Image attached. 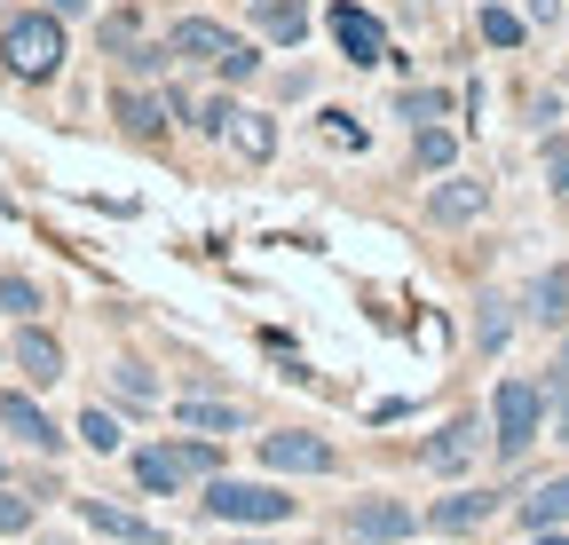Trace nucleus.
<instances>
[{
  "mask_svg": "<svg viewBox=\"0 0 569 545\" xmlns=\"http://www.w3.org/2000/svg\"><path fill=\"white\" fill-rule=\"evenodd\" d=\"M0 63L17 80H56L63 72V17L56 9H17L0 24Z\"/></svg>",
  "mask_w": 569,
  "mask_h": 545,
  "instance_id": "nucleus-1",
  "label": "nucleus"
},
{
  "mask_svg": "<svg viewBox=\"0 0 569 545\" xmlns=\"http://www.w3.org/2000/svg\"><path fill=\"white\" fill-rule=\"evenodd\" d=\"M206 522H230V529H277V522H293L301 498H284L277 483H230V474H206Z\"/></svg>",
  "mask_w": 569,
  "mask_h": 545,
  "instance_id": "nucleus-2",
  "label": "nucleus"
},
{
  "mask_svg": "<svg viewBox=\"0 0 569 545\" xmlns=\"http://www.w3.org/2000/svg\"><path fill=\"white\" fill-rule=\"evenodd\" d=\"M213 466H222V451H213V443H151V451H134V483L142 491H151V498H174L182 483H198V474H213Z\"/></svg>",
  "mask_w": 569,
  "mask_h": 545,
  "instance_id": "nucleus-3",
  "label": "nucleus"
},
{
  "mask_svg": "<svg viewBox=\"0 0 569 545\" xmlns=\"http://www.w3.org/2000/svg\"><path fill=\"white\" fill-rule=\"evenodd\" d=\"M538 427H546V395H538L530 380H498V395H490V435H498V458H522V451L538 443Z\"/></svg>",
  "mask_w": 569,
  "mask_h": 545,
  "instance_id": "nucleus-4",
  "label": "nucleus"
},
{
  "mask_svg": "<svg viewBox=\"0 0 569 545\" xmlns=\"http://www.w3.org/2000/svg\"><path fill=\"white\" fill-rule=\"evenodd\" d=\"M332 40H340V55L356 63V72H372V63H388V55H396V48H388V24H380V17H365L356 0H340V9H332Z\"/></svg>",
  "mask_w": 569,
  "mask_h": 545,
  "instance_id": "nucleus-5",
  "label": "nucleus"
},
{
  "mask_svg": "<svg viewBox=\"0 0 569 545\" xmlns=\"http://www.w3.org/2000/svg\"><path fill=\"white\" fill-rule=\"evenodd\" d=\"M340 529H348V545H403L411 537V506L403 498H356Z\"/></svg>",
  "mask_w": 569,
  "mask_h": 545,
  "instance_id": "nucleus-6",
  "label": "nucleus"
},
{
  "mask_svg": "<svg viewBox=\"0 0 569 545\" xmlns=\"http://www.w3.org/2000/svg\"><path fill=\"white\" fill-rule=\"evenodd\" d=\"M261 466H277V474H332V443L301 435V427H277V435H261Z\"/></svg>",
  "mask_w": 569,
  "mask_h": 545,
  "instance_id": "nucleus-7",
  "label": "nucleus"
},
{
  "mask_svg": "<svg viewBox=\"0 0 569 545\" xmlns=\"http://www.w3.org/2000/svg\"><path fill=\"white\" fill-rule=\"evenodd\" d=\"M167 48H174V63H206V72H213V63L238 48V32H230V24H213V17H182V24L167 32Z\"/></svg>",
  "mask_w": 569,
  "mask_h": 545,
  "instance_id": "nucleus-8",
  "label": "nucleus"
},
{
  "mask_svg": "<svg viewBox=\"0 0 569 545\" xmlns=\"http://www.w3.org/2000/svg\"><path fill=\"white\" fill-rule=\"evenodd\" d=\"M0 435H17V443H32V451H63V427L40 412L32 395H17V387L0 395Z\"/></svg>",
  "mask_w": 569,
  "mask_h": 545,
  "instance_id": "nucleus-9",
  "label": "nucleus"
},
{
  "mask_svg": "<svg viewBox=\"0 0 569 545\" xmlns=\"http://www.w3.org/2000/svg\"><path fill=\"white\" fill-rule=\"evenodd\" d=\"M111 111H119V127H127V134H142V143H159V134L174 127L167 88H159V95H151V88H119V95H111Z\"/></svg>",
  "mask_w": 569,
  "mask_h": 545,
  "instance_id": "nucleus-10",
  "label": "nucleus"
},
{
  "mask_svg": "<svg viewBox=\"0 0 569 545\" xmlns=\"http://www.w3.org/2000/svg\"><path fill=\"white\" fill-rule=\"evenodd\" d=\"M9 364H17L32 387H56V380H63V349H56V340H48L40 324H24V332L9 340Z\"/></svg>",
  "mask_w": 569,
  "mask_h": 545,
  "instance_id": "nucleus-11",
  "label": "nucleus"
},
{
  "mask_svg": "<svg viewBox=\"0 0 569 545\" xmlns=\"http://www.w3.org/2000/svg\"><path fill=\"white\" fill-rule=\"evenodd\" d=\"M427 214H436V222H475V214H490V182H475V174L436 182V190H427Z\"/></svg>",
  "mask_w": 569,
  "mask_h": 545,
  "instance_id": "nucleus-12",
  "label": "nucleus"
},
{
  "mask_svg": "<svg viewBox=\"0 0 569 545\" xmlns=\"http://www.w3.org/2000/svg\"><path fill=\"white\" fill-rule=\"evenodd\" d=\"M222 143H230L246 166H269V159H277V119H269V111H230V134H222Z\"/></svg>",
  "mask_w": 569,
  "mask_h": 545,
  "instance_id": "nucleus-13",
  "label": "nucleus"
},
{
  "mask_svg": "<svg viewBox=\"0 0 569 545\" xmlns=\"http://www.w3.org/2000/svg\"><path fill=\"white\" fill-rule=\"evenodd\" d=\"M490 514H498L490 491H459V498H436V506H427V522H436L443 537H467V529H482Z\"/></svg>",
  "mask_w": 569,
  "mask_h": 545,
  "instance_id": "nucleus-14",
  "label": "nucleus"
},
{
  "mask_svg": "<svg viewBox=\"0 0 569 545\" xmlns=\"http://www.w3.org/2000/svg\"><path fill=\"white\" fill-rule=\"evenodd\" d=\"M174 420H182L190 435H238V427H246L238 403H213V395H182V403H174Z\"/></svg>",
  "mask_w": 569,
  "mask_h": 545,
  "instance_id": "nucleus-15",
  "label": "nucleus"
},
{
  "mask_svg": "<svg viewBox=\"0 0 569 545\" xmlns=\"http://www.w3.org/2000/svg\"><path fill=\"white\" fill-rule=\"evenodd\" d=\"M475 435H482L475 420H451L436 443H427V466H436V474H467L475 466Z\"/></svg>",
  "mask_w": 569,
  "mask_h": 545,
  "instance_id": "nucleus-16",
  "label": "nucleus"
},
{
  "mask_svg": "<svg viewBox=\"0 0 569 545\" xmlns=\"http://www.w3.org/2000/svg\"><path fill=\"white\" fill-rule=\"evenodd\" d=\"M253 24H261V40H277V48H301V32H309L301 0H253Z\"/></svg>",
  "mask_w": 569,
  "mask_h": 545,
  "instance_id": "nucleus-17",
  "label": "nucleus"
},
{
  "mask_svg": "<svg viewBox=\"0 0 569 545\" xmlns=\"http://www.w3.org/2000/svg\"><path fill=\"white\" fill-rule=\"evenodd\" d=\"M80 522L103 529V537H119V545H151V522H142V514H119V506H103V498H80Z\"/></svg>",
  "mask_w": 569,
  "mask_h": 545,
  "instance_id": "nucleus-18",
  "label": "nucleus"
},
{
  "mask_svg": "<svg viewBox=\"0 0 569 545\" xmlns=\"http://www.w3.org/2000/svg\"><path fill=\"white\" fill-rule=\"evenodd\" d=\"M561 522H569V474H553L522 498V529H561Z\"/></svg>",
  "mask_w": 569,
  "mask_h": 545,
  "instance_id": "nucleus-19",
  "label": "nucleus"
},
{
  "mask_svg": "<svg viewBox=\"0 0 569 545\" xmlns=\"http://www.w3.org/2000/svg\"><path fill=\"white\" fill-rule=\"evenodd\" d=\"M475 32H482L490 48H522V40H530V17H522V9H498V0H490V9L475 17Z\"/></svg>",
  "mask_w": 569,
  "mask_h": 545,
  "instance_id": "nucleus-20",
  "label": "nucleus"
},
{
  "mask_svg": "<svg viewBox=\"0 0 569 545\" xmlns=\"http://www.w3.org/2000/svg\"><path fill=\"white\" fill-rule=\"evenodd\" d=\"M411 159H419L427 174H443V166L459 159V134H451V127H436V119H419V143H411Z\"/></svg>",
  "mask_w": 569,
  "mask_h": 545,
  "instance_id": "nucleus-21",
  "label": "nucleus"
},
{
  "mask_svg": "<svg viewBox=\"0 0 569 545\" xmlns=\"http://www.w3.org/2000/svg\"><path fill=\"white\" fill-rule=\"evenodd\" d=\"M530 316L538 324H561L569 316V269H546V277L530 285Z\"/></svg>",
  "mask_w": 569,
  "mask_h": 545,
  "instance_id": "nucleus-22",
  "label": "nucleus"
},
{
  "mask_svg": "<svg viewBox=\"0 0 569 545\" xmlns=\"http://www.w3.org/2000/svg\"><path fill=\"white\" fill-rule=\"evenodd\" d=\"M119 63H127V72H134V80H159V72H167V63H174V48H167V40H134V48H127Z\"/></svg>",
  "mask_w": 569,
  "mask_h": 545,
  "instance_id": "nucleus-23",
  "label": "nucleus"
},
{
  "mask_svg": "<svg viewBox=\"0 0 569 545\" xmlns=\"http://www.w3.org/2000/svg\"><path fill=\"white\" fill-rule=\"evenodd\" d=\"M0 309H9V316H24V324H32V316H40L48 301H40V285H32V277H0Z\"/></svg>",
  "mask_w": 569,
  "mask_h": 545,
  "instance_id": "nucleus-24",
  "label": "nucleus"
},
{
  "mask_svg": "<svg viewBox=\"0 0 569 545\" xmlns=\"http://www.w3.org/2000/svg\"><path fill=\"white\" fill-rule=\"evenodd\" d=\"M213 72H222V80H230V88H246V80H253V72H261V48H253V40H238V48H230V55H222V63H213Z\"/></svg>",
  "mask_w": 569,
  "mask_h": 545,
  "instance_id": "nucleus-25",
  "label": "nucleus"
},
{
  "mask_svg": "<svg viewBox=\"0 0 569 545\" xmlns=\"http://www.w3.org/2000/svg\"><path fill=\"white\" fill-rule=\"evenodd\" d=\"M111 387H119L127 403H159V380L142 372V364H119V372H111Z\"/></svg>",
  "mask_w": 569,
  "mask_h": 545,
  "instance_id": "nucleus-26",
  "label": "nucleus"
},
{
  "mask_svg": "<svg viewBox=\"0 0 569 545\" xmlns=\"http://www.w3.org/2000/svg\"><path fill=\"white\" fill-rule=\"evenodd\" d=\"M80 443L111 458V451H119V420H111V412H88V420H80Z\"/></svg>",
  "mask_w": 569,
  "mask_h": 545,
  "instance_id": "nucleus-27",
  "label": "nucleus"
},
{
  "mask_svg": "<svg viewBox=\"0 0 569 545\" xmlns=\"http://www.w3.org/2000/svg\"><path fill=\"white\" fill-rule=\"evenodd\" d=\"M134 40H142V24H134L127 9H111V17H103V48H111V55H127Z\"/></svg>",
  "mask_w": 569,
  "mask_h": 545,
  "instance_id": "nucleus-28",
  "label": "nucleus"
},
{
  "mask_svg": "<svg viewBox=\"0 0 569 545\" xmlns=\"http://www.w3.org/2000/svg\"><path fill=\"white\" fill-rule=\"evenodd\" d=\"M17 529H32V498H17L9 483H0V537H17Z\"/></svg>",
  "mask_w": 569,
  "mask_h": 545,
  "instance_id": "nucleus-29",
  "label": "nucleus"
},
{
  "mask_svg": "<svg viewBox=\"0 0 569 545\" xmlns=\"http://www.w3.org/2000/svg\"><path fill=\"white\" fill-rule=\"evenodd\" d=\"M230 111H238L230 95H213V103H198V111H190V127H198V134H230Z\"/></svg>",
  "mask_w": 569,
  "mask_h": 545,
  "instance_id": "nucleus-30",
  "label": "nucleus"
},
{
  "mask_svg": "<svg viewBox=\"0 0 569 545\" xmlns=\"http://www.w3.org/2000/svg\"><path fill=\"white\" fill-rule=\"evenodd\" d=\"M451 111V95H436V88H419V95H403V119H443Z\"/></svg>",
  "mask_w": 569,
  "mask_h": 545,
  "instance_id": "nucleus-31",
  "label": "nucleus"
},
{
  "mask_svg": "<svg viewBox=\"0 0 569 545\" xmlns=\"http://www.w3.org/2000/svg\"><path fill=\"white\" fill-rule=\"evenodd\" d=\"M546 182L569 198V143H561V134H553V143H546Z\"/></svg>",
  "mask_w": 569,
  "mask_h": 545,
  "instance_id": "nucleus-32",
  "label": "nucleus"
},
{
  "mask_svg": "<svg viewBox=\"0 0 569 545\" xmlns=\"http://www.w3.org/2000/svg\"><path fill=\"white\" fill-rule=\"evenodd\" d=\"M507 340V301H482V349H498Z\"/></svg>",
  "mask_w": 569,
  "mask_h": 545,
  "instance_id": "nucleus-33",
  "label": "nucleus"
},
{
  "mask_svg": "<svg viewBox=\"0 0 569 545\" xmlns=\"http://www.w3.org/2000/svg\"><path fill=\"white\" fill-rule=\"evenodd\" d=\"M325 134H332L340 151H356V143H365V134H356V119H348V111H325Z\"/></svg>",
  "mask_w": 569,
  "mask_h": 545,
  "instance_id": "nucleus-34",
  "label": "nucleus"
},
{
  "mask_svg": "<svg viewBox=\"0 0 569 545\" xmlns=\"http://www.w3.org/2000/svg\"><path fill=\"white\" fill-rule=\"evenodd\" d=\"M561 9H569V0H522V17H530V24H561Z\"/></svg>",
  "mask_w": 569,
  "mask_h": 545,
  "instance_id": "nucleus-35",
  "label": "nucleus"
},
{
  "mask_svg": "<svg viewBox=\"0 0 569 545\" xmlns=\"http://www.w3.org/2000/svg\"><path fill=\"white\" fill-rule=\"evenodd\" d=\"M48 9H56V17H88V0H48Z\"/></svg>",
  "mask_w": 569,
  "mask_h": 545,
  "instance_id": "nucleus-36",
  "label": "nucleus"
},
{
  "mask_svg": "<svg viewBox=\"0 0 569 545\" xmlns=\"http://www.w3.org/2000/svg\"><path fill=\"white\" fill-rule=\"evenodd\" d=\"M530 537H538V545H569V537H561V529H530Z\"/></svg>",
  "mask_w": 569,
  "mask_h": 545,
  "instance_id": "nucleus-37",
  "label": "nucleus"
},
{
  "mask_svg": "<svg viewBox=\"0 0 569 545\" xmlns=\"http://www.w3.org/2000/svg\"><path fill=\"white\" fill-rule=\"evenodd\" d=\"M561 395H569V340H561Z\"/></svg>",
  "mask_w": 569,
  "mask_h": 545,
  "instance_id": "nucleus-38",
  "label": "nucleus"
},
{
  "mask_svg": "<svg viewBox=\"0 0 569 545\" xmlns=\"http://www.w3.org/2000/svg\"><path fill=\"white\" fill-rule=\"evenodd\" d=\"M238 545H269V537H238Z\"/></svg>",
  "mask_w": 569,
  "mask_h": 545,
  "instance_id": "nucleus-39",
  "label": "nucleus"
},
{
  "mask_svg": "<svg viewBox=\"0 0 569 545\" xmlns=\"http://www.w3.org/2000/svg\"><path fill=\"white\" fill-rule=\"evenodd\" d=\"M403 9H427V0H403Z\"/></svg>",
  "mask_w": 569,
  "mask_h": 545,
  "instance_id": "nucleus-40",
  "label": "nucleus"
}]
</instances>
